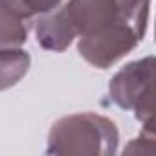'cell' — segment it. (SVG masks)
I'll list each match as a JSON object with an SVG mask.
<instances>
[{"label":"cell","mask_w":156,"mask_h":156,"mask_svg":"<svg viewBox=\"0 0 156 156\" xmlns=\"http://www.w3.org/2000/svg\"><path fill=\"white\" fill-rule=\"evenodd\" d=\"M30 68V57L20 50H0V90L13 87Z\"/></svg>","instance_id":"obj_5"},{"label":"cell","mask_w":156,"mask_h":156,"mask_svg":"<svg viewBox=\"0 0 156 156\" xmlns=\"http://www.w3.org/2000/svg\"><path fill=\"white\" fill-rule=\"evenodd\" d=\"M152 64L154 59L147 57L143 61L125 66L110 81V98L121 108H136L138 118L147 116L152 123Z\"/></svg>","instance_id":"obj_2"},{"label":"cell","mask_w":156,"mask_h":156,"mask_svg":"<svg viewBox=\"0 0 156 156\" xmlns=\"http://www.w3.org/2000/svg\"><path fill=\"white\" fill-rule=\"evenodd\" d=\"M19 2L22 4V8L30 15H33V13H48V11H51L59 4V0H19Z\"/></svg>","instance_id":"obj_6"},{"label":"cell","mask_w":156,"mask_h":156,"mask_svg":"<svg viewBox=\"0 0 156 156\" xmlns=\"http://www.w3.org/2000/svg\"><path fill=\"white\" fill-rule=\"evenodd\" d=\"M73 37H75V30L68 17L66 6H62L57 13L44 17L37 22V41L46 50L61 51L72 42Z\"/></svg>","instance_id":"obj_3"},{"label":"cell","mask_w":156,"mask_h":156,"mask_svg":"<svg viewBox=\"0 0 156 156\" xmlns=\"http://www.w3.org/2000/svg\"><path fill=\"white\" fill-rule=\"evenodd\" d=\"M147 13L149 0H143L136 8L125 11L107 30L90 37H83L79 42L81 55L88 62L99 68H107L121 55H125L129 50H132L136 42L141 39L147 22Z\"/></svg>","instance_id":"obj_1"},{"label":"cell","mask_w":156,"mask_h":156,"mask_svg":"<svg viewBox=\"0 0 156 156\" xmlns=\"http://www.w3.org/2000/svg\"><path fill=\"white\" fill-rule=\"evenodd\" d=\"M28 17L19 0H0V46H19L26 41Z\"/></svg>","instance_id":"obj_4"}]
</instances>
